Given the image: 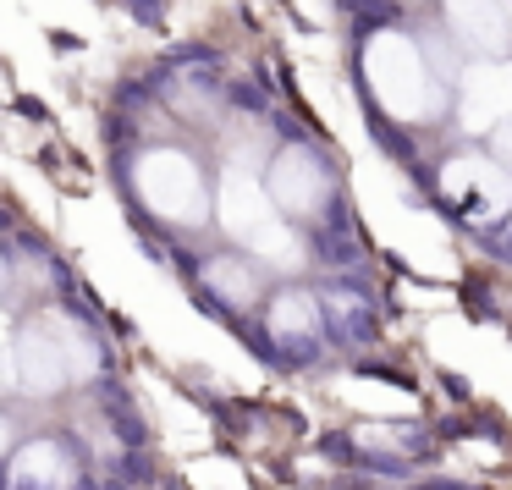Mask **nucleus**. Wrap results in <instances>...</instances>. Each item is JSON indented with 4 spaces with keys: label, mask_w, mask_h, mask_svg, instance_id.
<instances>
[{
    "label": "nucleus",
    "mask_w": 512,
    "mask_h": 490,
    "mask_svg": "<svg viewBox=\"0 0 512 490\" xmlns=\"http://www.w3.org/2000/svg\"><path fill=\"white\" fill-rule=\"evenodd\" d=\"M94 369H100V353L72 314L50 309L17 331V386L34 397H61V391L83 386Z\"/></svg>",
    "instance_id": "1"
},
{
    "label": "nucleus",
    "mask_w": 512,
    "mask_h": 490,
    "mask_svg": "<svg viewBox=\"0 0 512 490\" xmlns=\"http://www.w3.org/2000/svg\"><path fill=\"white\" fill-rule=\"evenodd\" d=\"M215 215H221L226 232H232L243 248H254L265 265H276V270H298V265H303L298 232H292L287 215L276 210L270 188H265L259 177H248L243 166H232V171L221 177V193H215Z\"/></svg>",
    "instance_id": "2"
},
{
    "label": "nucleus",
    "mask_w": 512,
    "mask_h": 490,
    "mask_svg": "<svg viewBox=\"0 0 512 490\" xmlns=\"http://www.w3.org/2000/svg\"><path fill=\"white\" fill-rule=\"evenodd\" d=\"M369 94L386 105L397 122H430L441 111V83H435L424 50L408 34H375L364 50Z\"/></svg>",
    "instance_id": "3"
},
{
    "label": "nucleus",
    "mask_w": 512,
    "mask_h": 490,
    "mask_svg": "<svg viewBox=\"0 0 512 490\" xmlns=\"http://www.w3.org/2000/svg\"><path fill=\"white\" fill-rule=\"evenodd\" d=\"M133 193L144 210H155L171 226H199L210 215V188H204L199 166L182 149H149L133 166Z\"/></svg>",
    "instance_id": "4"
},
{
    "label": "nucleus",
    "mask_w": 512,
    "mask_h": 490,
    "mask_svg": "<svg viewBox=\"0 0 512 490\" xmlns=\"http://www.w3.org/2000/svg\"><path fill=\"white\" fill-rule=\"evenodd\" d=\"M270 199L281 215H320L331 199V171L309 149H281L270 166Z\"/></svg>",
    "instance_id": "5"
},
{
    "label": "nucleus",
    "mask_w": 512,
    "mask_h": 490,
    "mask_svg": "<svg viewBox=\"0 0 512 490\" xmlns=\"http://www.w3.org/2000/svg\"><path fill=\"white\" fill-rule=\"evenodd\" d=\"M446 28L463 50L496 61L512 50V0H446Z\"/></svg>",
    "instance_id": "6"
},
{
    "label": "nucleus",
    "mask_w": 512,
    "mask_h": 490,
    "mask_svg": "<svg viewBox=\"0 0 512 490\" xmlns=\"http://www.w3.org/2000/svg\"><path fill=\"white\" fill-rule=\"evenodd\" d=\"M512 116V61H485L463 78V127L468 133H490Z\"/></svg>",
    "instance_id": "7"
},
{
    "label": "nucleus",
    "mask_w": 512,
    "mask_h": 490,
    "mask_svg": "<svg viewBox=\"0 0 512 490\" xmlns=\"http://www.w3.org/2000/svg\"><path fill=\"white\" fill-rule=\"evenodd\" d=\"M446 193L452 199H463L468 204V215H496V210H507V199H512V177H507V166H485V160H452V171H446Z\"/></svg>",
    "instance_id": "8"
},
{
    "label": "nucleus",
    "mask_w": 512,
    "mask_h": 490,
    "mask_svg": "<svg viewBox=\"0 0 512 490\" xmlns=\"http://www.w3.org/2000/svg\"><path fill=\"white\" fill-rule=\"evenodd\" d=\"M6 485L12 490H72L78 485V463H72V452L61 441H28L12 457Z\"/></svg>",
    "instance_id": "9"
},
{
    "label": "nucleus",
    "mask_w": 512,
    "mask_h": 490,
    "mask_svg": "<svg viewBox=\"0 0 512 490\" xmlns=\"http://www.w3.org/2000/svg\"><path fill=\"white\" fill-rule=\"evenodd\" d=\"M210 287L226 303H248L254 298V270H243V259H215L210 265Z\"/></svg>",
    "instance_id": "10"
},
{
    "label": "nucleus",
    "mask_w": 512,
    "mask_h": 490,
    "mask_svg": "<svg viewBox=\"0 0 512 490\" xmlns=\"http://www.w3.org/2000/svg\"><path fill=\"white\" fill-rule=\"evenodd\" d=\"M270 325H276L281 336H309L314 331V303L303 298V292H292V298H281L276 309H270Z\"/></svg>",
    "instance_id": "11"
},
{
    "label": "nucleus",
    "mask_w": 512,
    "mask_h": 490,
    "mask_svg": "<svg viewBox=\"0 0 512 490\" xmlns=\"http://www.w3.org/2000/svg\"><path fill=\"white\" fill-rule=\"evenodd\" d=\"M12 386H17V331L0 314V391H12Z\"/></svg>",
    "instance_id": "12"
},
{
    "label": "nucleus",
    "mask_w": 512,
    "mask_h": 490,
    "mask_svg": "<svg viewBox=\"0 0 512 490\" xmlns=\"http://www.w3.org/2000/svg\"><path fill=\"white\" fill-rule=\"evenodd\" d=\"M490 149H496L501 166H512V116H507L501 127H490Z\"/></svg>",
    "instance_id": "13"
},
{
    "label": "nucleus",
    "mask_w": 512,
    "mask_h": 490,
    "mask_svg": "<svg viewBox=\"0 0 512 490\" xmlns=\"http://www.w3.org/2000/svg\"><path fill=\"white\" fill-rule=\"evenodd\" d=\"M12 452V424H6V413H0V457Z\"/></svg>",
    "instance_id": "14"
}]
</instances>
